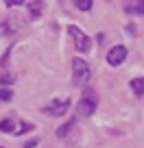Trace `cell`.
I'll use <instances>...</instances> for the list:
<instances>
[{
  "mask_svg": "<svg viewBox=\"0 0 144 148\" xmlns=\"http://www.w3.org/2000/svg\"><path fill=\"white\" fill-rule=\"evenodd\" d=\"M33 146H37V139H31V142L24 144V148H33Z\"/></svg>",
  "mask_w": 144,
  "mask_h": 148,
  "instance_id": "2e32d148",
  "label": "cell"
},
{
  "mask_svg": "<svg viewBox=\"0 0 144 148\" xmlns=\"http://www.w3.org/2000/svg\"><path fill=\"white\" fill-rule=\"evenodd\" d=\"M11 33H13V26H11L9 22L0 24V35H11Z\"/></svg>",
  "mask_w": 144,
  "mask_h": 148,
  "instance_id": "9a60e30c",
  "label": "cell"
},
{
  "mask_svg": "<svg viewBox=\"0 0 144 148\" xmlns=\"http://www.w3.org/2000/svg\"><path fill=\"white\" fill-rule=\"evenodd\" d=\"M13 83V76H11L9 72H2L0 74V85H11Z\"/></svg>",
  "mask_w": 144,
  "mask_h": 148,
  "instance_id": "5bb4252c",
  "label": "cell"
},
{
  "mask_svg": "<svg viewBox=\"0 0 144 148\" xmlns=\"http://www.w3.org/2000/svg\"><path fill=\"white\" fill-rule=\"evenodd\" d=\"M68 33H70V37H72V42H74L76 50H79V52H90V48H92V39L83 33V28H79L76 24H70Z\"/></svg>",
  "mask_w": 144,
  "mask_h": 148,
  "instance_id": "3957f363",
  "label": "cell"
},
{
  "mask_svg": "<svg viewBox=\"0 0 144 148\" xmlns=\"http://www.w3.org/2000/svg\"><path fill=\"white\" fill-rule=\"evenodd\" d=\"M74 126H76L74 120H68L63 126H59V129H57V137H59V139H65L70 133H72V131H74Z\"/></svg>",
  "mask_w": 144,
  "mask_h": 148,
  "instance_id": "30bf717a",
  "label": "cell"
},
{
  "mask_svg": "<svg viewBox=\"0 0 144 148\" xmlns=\"http://www.w3.org/2000/svg\"><path fill=\"white\" fill-rule=\"evenodd\" d=\"M122 9L127 15H144V0H133V2H122Z\"/></svg>",
  "mask_w": 144,
  "mask_h": 148,
  "instance_id": "8992f818",
  "label": "cell"
},
{
  "mask_svg": "<svg viewBox=\"0 0 144 148\" xmlns=\"http://www.w3.org/2000/svg\"><path fill=\"white\" fill-rule=\"evenodd\" d=\"M92 79V70H90L88 61L81 59V57H74L72 59V83L76 87H85Z\"/></svg>",
  "mask_w": 144,
  "mask_h": 148,
  "instance_id": "7a4b0ae2",
  "label": "cell"
},
{
  "mask_svg": "<svg viewBox=\"0 0 144 148\" xmlns=\"http://www.w3.org/2000/svg\"><path fill=\"white\" fill-rule=\"evenodd\" d=\"M127 55H129V50H127V46H122V44H118V46H114L112 50L107 52V63L112 65V68H118V65L125 63Z\"/></svg>",
  "mask_w": 144,
  "mask_h": 148,
  "instance_id": "5b68a950",
  "label": "cell"
},
{
  "mask_svg": "<svg viewBox=\"0 0 144 148\" xmlns=\"http://www.w3.org/2000/svg\"><path fill=\"white\" fill-rule=\"evenodd\" d=\"M0 148H5V146H0Z\"/></svg>",
  "mask_w": 144,
  "mask_h": 148,
  "instance_id": "e0dca14e",
  "label": "cell"
},
{
  "mask_svg": "<svg viewBox=\"0 0 144 148\" xmlns=\"http://www.w3.org/2000/svg\"><path fill=\"white\" fill-rule=\"evenodd\" d=\"M15 122L18 120H13V118H5V120H0V133H13L15 135Z\"/></svg>",
  "mask_w": 144,
  "mask_h": 148,
  "instance_id": "9c48e42d",
  "label": "cell"
},
{
  "mask_svg": "<svg viewBox=\"0 0 144 148\" xmlns=\"http://www.w3.org/2000/svg\"><path fill=\"white\" fill-rule=\"evenodd\" d=\"M28 131H33V124H31V122H22L20 129L15 131V135H24V133H28Z\"/></svg>",
  "mask_w": 144,
  "mask_h": 148,
  "instance_id": "7c38bea8",
  "label": "cell"
},
{
  "mask_svg": "<svg viewBox=\"0 0 144 148\" xmlns=\"http://www.w3.org/2000/svg\"><path fill=\"white\" fill-rule=\"evenodd\" d=\"M68 109H70L68 98H55V100H50L46 107H44V111H46L48 116H55V118H61Z\"/></svg>",
  "mask_w": 144,
  "mask_h": 148,
  "instance_id": "277c9868",
  "label": "cell"
},
{
  "mask_svg": "<svg viewBox=\"0 0 144 148\" xmlns=\"http://www.w3.org/2000/svg\"><path fill=\"white\" fill-rule=\"evenodd\" d=\"M13 98V92L11 89H0V102H9Z\"/></svg>",
  "mask_w": 144,
  "mask_h": 148,
  "instance_id": "4fadbf2b",
  "label": "cell"
},
{
  "mask_svg": "<svg viewBox=\"0 0 144 148\" xmlns=\"http://www.w3.org/2000/svg\"><path fill=\"white\" fill-rule=\"evenodd\" d=\"M92 0H76V9H81V11H90L92 9Z\"/></svg>",
  "mask_w": 144,
  "mask_h": 148,
  "instance_id": "8fae6325",
  "label": "cell"
},
{
  "mask_svg": "<svg viewBox=\"0 0 144 148\" xmlns=\"http://www.w3.org/2000/svg\"><path fill=\"white\" fill-rule=\"evenodd\" d=\"M26 9L31 13V20H39V15L44 11V2H26Z\"/></svg>",
  "mask_w": 144,
  "mask_h": 148,
  "instance_id": "ba28073f",
  "label": "cell"
},
{
  "mask_svg": "<svg viewBox=\"0 0 144 148\" xmlns=\"http://www.w3.org/2000/svg\"><path fill=\"white\" fill-rule=\"evenodd\" d=\"M129 87L135 96H144V76H135L129 81Z\"/></svg>",
  "mask_w": 144,
  "mask_h": 148,
  "instance_id": "52a82bcc",
  "label": "cell"
},
{
  "mask_svg": "<svg viewBox=\"0 0 144 148\" xmlns=\"http://www.w3.org/2000/svg\"><path fill=\"white\" fill-rule=\"evenodd\" d=\"M98 107V96L94 94V89L85 87L83 89V96L79 98V105H76V120H85V118H90L96 111Z\"/></svg>",
  "mask_w": 144,
  "mask_h": 148,
  "instance_id": "6da1fadb",
  "label": "cell"
}]
</instances>
